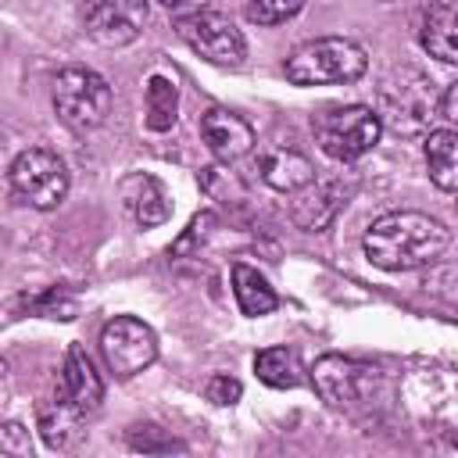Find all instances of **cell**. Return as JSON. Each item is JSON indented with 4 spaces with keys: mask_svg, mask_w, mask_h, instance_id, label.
<instances>
[{
    "mask_svg": "<svg viewBox=\"0 0 458 458\" xmlns=\"http://www.w3.org/2000/svg\"><path fill=\"white\" fill-rule=\"evenodd\" d=\"M404 408L422 426L458 433V372L454 369H415L401 383Z\"/></svg>",
    "mask_w": 458,
    "mask_h": 458,
    "instance_id": "obj_6",
    "label": "cell"
},
{
    "mask_svg": "<svg viewBox=\"0 0 458 458\" xmlns=\"http://www.w3.org/2000/svg\"><path fill=\"white\" fill-rule=\"evenodd\" d=\"M254 372H258L261 383H268L276 390H290V386L301 383V361L286 347H265V351H258Z\"/></svg>",
    "mask_w": 458,
    "mask_h": 458,
    "instance_id": "obj_22",
    "label": "cell"
},
{
    "mask_svg": "<svg viewBox=\"0 0 458 458\" xmlns=\"http://www.w3.org/2000/svg\"><path fill=\"white\" fill-rule=\"evenodd\" d=\"M147 21V0H97L86 11V36L100 47H125Z\"/></svg>",
    "mask_w": 458,
    "mask_h": 458,
    "instance_id": "obj_12",
    "label": "cell"
},
{
    "mask_svg": "<svg viewBox=\"0 0 458 458\" xmlns=\"http://www.w3.org/2000/svg\"><path fill=\"white\" fill-rule=\"evenodd\" d=\"M440 118H447L458 129V82H451L447 93L440 97Z\"/></svg>",
    "mask_w": 458,
    "mask_h": 458,
    "instance_id": "obj_25",
    "label": "cell"
},
{
    "mask_svg": "<svg viewBox=\"0 0 458 458\" xmlns=\"http://www.w3.org/2000/svg\"><path fill=\"white\" fill-rule=\"evenodd\" d=\"M182 43L190 50H197L204 61L211 64H222V68H236L243 57H247V43H243V32L218 11H193V14H182L175 21Z\"/></svg>",
    "mask_w": 458,
    "mask_h": 458,
    "instance_id": "obj_8",
    "label": "cell"
},
{
    "mask_svg": "<svg viewBox=\"0 0 458 458\" xmlns=\"http://www.w3.org/2000/svg\"><path fill=\"white\" fill-rule=\"evenodd\" d=\"M179 118V89L172 79L165 75H150L147 79V129L154 132H168Z\"/></svg>",
    "mask_w": 458,
    "mask_h": 458,
    "instance_id": "obj_21",
    "label": "cell"
},
{
    "mask_svg": "<svg viewBox=\"0 0 458 458\" xmlns=\"http://www.w3.org/2000/svg\"><path fill=\"white\" fill-rule=\"evenodd\" d=\"M304 7V0H247V18L254 25H279L293 18Z\"/></svg>",
    "mask_w": 458,
    "mask_h": 458,
    "instance_id": "obj_23",
    "label": "cell"
},
{
    "mask_svg": "<svg viewBox=\"0 0 458 458\" xmlns=\"http://www.w3.org/2000/svg\"><path fill=\"white\" fill-rule=\"evenodd\" d=\"M419 43L429 57L458 64V0H429L422 7Z\"/></svg>",
    "mask_w": 458,
    "mask_h": 458,
    "instance_id": "obj_14",
    "label": "cell"
},
{
    "mask_svg": "<svg viewBox=\"0 0 458 458\" xmlns=\"http://www.w3.org/2000/svg\"><path fill=\"white\" fill-rule=\"evenodd\" d=\"M365 258L383 272H411L437 261L451 233L440 218L422 211H386L365 229Z\"/></svg>",
    "mask_w": 458,
    "mask_h": 458,
    "instance_id": "obj_1",
    "label": "cell"
},
{
    "mask_svg": "<svg viewBox=\"0 0 458 458\" xmlns=\"http://www.w3.org/2000/svg\"><path fill=\"white\" fill-rule=\"evenodd\" d=\"M204 394H208V401H211V404H236V401H240V394H243V386H240V379H233V376L218 372V376H211V379H208Z\"/></svg>",
    "mask_w": 458,
    "mask_h": 458,
    "instance_id": "obj_24",
    "label": "cell"
},
{
    "mask_svg": "<svg viewBox=\"0 0 458 458\" xmlns=\"http://www.w3.org/2000/svg\"><path fill=\"white\" fill-rule=\"evenodd\" d=\"M233 293H236L240 311L250 315V318H261V315L276 311V304H279L268 279L250 265H233Z\"/></svg>",
    "mask_w": 458,
    "mask_h": 458,
    "instance_id": "obj_20",
    "label": "cell"
},
{
    "mask_svg": "<svg viewBox=\"0 0 458 458\" xmlns=\"http://www.w3.org/2000/svg\"><path fill=\"white\" fill-rule=\"evenodd\" d=\"M122 200H125L129 215L140 225H161L172 215V204H168L165 186L154 175H147V172H136V175H129L122 182Z\"/></svg>",
    "mask_w": 458,
    "mask_h": 458,
    "instance_id": "obj_16",
    "label": "cell"
},
{
    "mask_svg": "<svg viewBox=\"0 0 458 458\" xmlns=\"http://www.w3.org/2000/svg\"><path fill=\"white\" fill-rule=\"evenodd\" d=\"M161 4H165V7H179L182 0H161Z\"/></svg>",
    "mask_w": 458,
    "mask_h": 458,
    "instance_id": "obj_26",
    "label": "cell"
},
{
    "mask_svg": "<svg viewBox=\"0 0 458 458\" xmlns=\"http://www.w3.org/2000/svg\"><path fill=\"white\" fill-rule=\"evenodd\" d=\"M200 140L208 143V150L218 157V161H225V165H233V161H240V157H247L250 150H254V129L240 118V114H233V111H225V107H208L204 114H200Z\"/></svg>",
    "mask_w": 458,
    "mask_h": 458,
    "instance_id": "obj_13",
    "label": "cell"
},
{
    "mask_svg": "<svg viewBox=\"0 0 458 458\" xmlns=\"http://www.w3.org/2000/svg\"><path fill=\"white\" fill-rule=\"evenodd\" d=\"M365 72H369V54L344 36L308 39L286 57V79L293 86H340V82H358Z\"/></svg>",
    "mask_w": 458,
    "mask_h": 458,
    "instance_id": "obj_3",
    "label": "cell"
},
{
    "mask_svg": "<svg viewBox=\"0 0 458 458\" xmlns=\"http://www.w3.org/2000/svg\"><path fill=\"white\" fill-rule=\"evenodd\" d=\"M54 111L72 129H97L111 111V86L93 68H61L54 79Z\"/></svg>",
    "mask_w": 458,
    "mask_h": 458,
    "instance_id": "obj_5",
    "label": "cell"
},
{
    "mask_svg": "<svg viewBox=\"0 0 458 458\" xmlns=\"http://www.w3.org/2000/svg\"><path fill=\"white\" fill-rule=\"evenodd\" d=\"M354 193V179L344 182V175H315L308 186H301L290 200V218L304 233L326 229Z\"/></svg>",
    "mask_w": 458,
    "mask_h": 458,
    "instance_id": "obj_11",
    "label": "cell"
},
{
    "mask_svg": "<svg viewBox=\"0 0 458 458\" xmlns=\"http://www.w3.org/2000/svg\"><path fill=\"white\" fill-rule=\"evenodd\" d=\"M61 390L82 408V411H93L100 401H104V383H100V372L93 369L89 354L72 344L68 354H64V376H61Z\"/></svg>",
    "mask_w": 458,
    "mask_h": 458,
    "instance_id": "obj_17",
    "label": "cell"
},
{
    "mask_svg": "<svg viewBox=\"0 0 458 458\" xmlns=\"http://www.w3.org/2000/svg\"><path fill=\"white\" fill-rule=\"evenodd\" d=\"M11 190L21 204H29L36 211H50L68 193V168L54 150L29 147L11 165Z\"/></svg>",
    "mask_w": 458,
    "mask_h": 458,
    "instance_id": "obj_7",
    "label": "cell"
},
{
    "mask_svg": "<svg viewBox=\"0 0 458 458\" xmlns=\"http://www.w3.org/2000/svg\"><path fill=\"white\" fill-rule=\"evenodd\" d=\"M315 129V143L326 157L347 165V161H358L365 157L379 136H383V122L376 114V107L369 104H336V107H326L315 114L311 122Z\"/></svg>",
    "mask_w": 458,
    "mask_h": 458,
    "instance_id": "obj_4",
    "label": "cell"
},
{
    "mask_svg": "<svg viewBox=\"0 0 458 458\" xmlns=\"http://www.w3.org/2000/svg\"><path fill=\"white\" fill-rule=\"evenodd\" d=\"M86 411L64 394V397H50V401H43L39 404V437H43V444L47 447H54V451H68L75 440H79V419H82Z\"/></svg>",
    "mask_w": 458,
    "mask_h": 458,
    "instance_id": "obj_18",
    "label": "cell"
},
{
    "mask_svg": "<svg viewBox=\"0 0 458 458\" xmlns=\"http://www.w3.org/2000/svg\"><path fill=\"white\" fill-rule=\"evenodd\" d=\"M376 114H379L383 129H390L397 136H422L440 118V93L433 89V82L422 72L394 68L379 82Z\"/></svg>",
    "mask_w": 458,
    "mask_h": 458,
    "instance_id": "obj_2",
    "label": "cell"
},
{
    "mask_svg": "<svg viewBox=\"0 0 458 458\" xmlns=\"http://www.w3.org/2000/svg\"><path fill=\"white\" fill-rule=\"evenodd\" d=\"M426 172L437 190L458 193V129L426 132Z\"/></svg>",
    "mask_w": 458,
    "mask_h": 458,
    "instance_id": "obj_19",
    "label": "cell"
},
{
    "mask_svg": "<svg viewBox=\"0 0 458 458\" xmlns=\"http://www.w3.org/2000/svg\"><path fill=\"white\" fill-rule=\"evenodd\" d=\"M258 168H261V179L279 193H297L301 186H308L315 179L311 161L293 147H268L261 154Z\"/></svg>",
    "mask_w": 458,
    "mask_h": 458,
    "instance_id": "obj_15",
    "label": "cell"
},
{
    "mask_svg": "<svg viewBox=\"0 0 458 458\" xmlns=\"http://www.w3.org/2000/svg\"><path fill=\"white\" fill-rule=\"evenodd\" d=\"M100 354L118 379H129V376L143 372L147 365H154L157 336L147 322H140L132 315H118L100 329Z\"/></svg>",
    "mask_w": 458,
    "mask_h": 458,
    "instance_id": "obj_9",
    "label": "cell"
},
{
    "mask_svg": "<svg viewBox=\"0 0 458 458\" xmlns=\"http://www.w3.org/2000/svg\"><path fill=\"white\" fill-rule=\"evenodd\" d=\"M311 383L322 394V401L329 404H354L361 397H369L379 383V369L344 358V354H322L311 369Z\"/></svg>",
    "mask_w": 458,
    "mask_h": 458,
    "instance_id": "obj_10",
    "label": "cell"
}]
</instances>
